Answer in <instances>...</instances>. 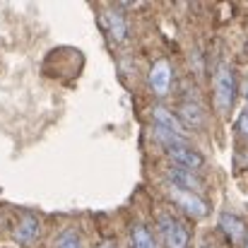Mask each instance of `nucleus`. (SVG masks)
<instances>
[{
	"label": "nucleus",
	"instance_id": "f257e3e1",
	"mask_svg": "<svg viewBox=\"0 0 248 248\" xmlns=\"http://www.w3.org/2000/svg\"><path fill=\"white\" fill-rule=\"evenodd\" d=\"M157 229H159V236H162L164 248H188L190 246L188 227H186L173 212H159Z\"/></svg>",
	"mask_w": 248,
	"mask_h": 248
},
{
	"label": "nucleus",
	"instance_id": "f03ea898",
	"mask_svg": "<svg viewBox=\"0 0 248 248\" xmlns=\"http://www.w3.org/2000/svg\"><path fill=\"white\" fill-rule=\"evenodd\" d=\"M215 99L222 113H229L236 99V78L229 65H219L215 73Z\"/></svg>",
	"mask_w": 248,
	"mask_h": 248
},
{
	"label": "nucleus",
	"instance_id": "7ed1b4c3",
	"mask_svg": "<svg viewBox=\"0 0 248 248\" xmlns=\"http://www.w3.org/2000/svg\"><path fill=\"white\" fill-rule=\"evenodd\" d=\"M166 157L173 162L176 166H181V169H188V171H198L200 166L205 164V157L198 152V150H193L188 142H176V145H166L164 147Z\"/></svg>",
	"mask_w": 248,
	"mask_h": 248
},
{
	"label": "nucleus",
	"instance_id": "20e7f679",
	"mask_svg": "<svg viewBox=\"0 0 248 248\" xmlns=\"http://www.w3.org/2000/svg\"><path fill=\"white\" fill-rule=\"evenodd\" d=\"M101 24H104V29H106V34L113 44H123L128 39V22L118 10H113V7L101 10Z\"/></svg>",
	"mask_w": 248,
	"mask_h": 248
},
{
	"label": "nucleus",
	"instance_id": "39448f33",
	"mask_svg": "<svg viewBox=\"0 0 248 248\" xmlns=\"http://www.w3.org/2000/svg\"><path fill=\"white\" fill-rule=\"evenodd\" d=\"M171 198L176 200V205L190 215V217H205L207 215V202L198 195V193H188V190H178V188H171Z\"/></svg>",
	"mask_w": 248,
	"mask_h": 248
},
{
	"label": "nucleus",
	"instance_id": "423d86ee",
	"mask_svg": "<svg viewBox=\"0 0 248 248\" xmlns=\"http://www.w3.org/2000/svg\"><path fill=\"white\" fill-rule=\"evenodd\" d=\"M39 232H41V224H39L36 215H22L19 222L15 224V229H12V239L19 246H31L39 239Z\"/></svg>",
	"mask_w": 248,
	"mask_h": 248
},
{
	"label": "nucleus",
	"instance_id": "0eeeda50",
	"mask_svg": "<svg viewBox=\"0 0 248 248\" xmlns=\"http://www.w3.org/2000/svg\"><path fill=\"white\" fill-rule=\"evenodd\" d=\"M171 78H173V73H171L169 61H157V63L152 65L147 80H150V87H152V92H155L157 96H166L169 89H171Z\"/></svg>",
	"mask_w": 248,
	"mask_h": 248
},
{
	"label": "nucleus",
	"instance_id": "6e6552de",
	"mask_svg": "<svg viewBox=\"0 0 248 248\" xmlns=\"http://www.w3.org/2000/svg\"><path fill=\"white\" fill-rule=\"evenodd\" d=\"M219 229L227 234V239L232 244H244L248 239V229H246V222L239 217V215H232V212H224L219 217Z\"/></svg>",
	"mask_w": 248,
	"mask_h": 248
},
{
	"label": "nucleus",
	"instance_id": "1a4fd4ad",
	"mask_svg": "<svg viewBox=\"0 0 248 248\" xmlns=\"http://www.w3.org/2000/svg\"><path fill=\"white\" fill-rule=\"evenodd\" d=\"M169 181L173 183V188L178 190H188V193H198L200 195V178L195 176V171H188V169H181V166H171L169 171Z\"/></svg>",
	"mask_w": 248,
	"mask_h": 248
},
{
	"label": "nucleus",
	"instance_id": "9d476101",
	"mask_svg": "<svg viewBox=\"0 0 248 248\" xmlns=\"http://www.w3.org/2000/svg\"><path fill=\"white\" fill-rule=\"evenodd\" d=\"M178 121L183 123V125H188V128H202V123H205V111L200 108V104H195V101H183L181 106H178Z\"/></svg>",
	"mask_w": 248,
	"mask_h": 248
},
{
	"label": "nucleus",
	"instance_id": "9b49d317",
	"mask_svg": "<svg viewBox=\"0 0 248 248\" xmlns=\"http://www.w3.org/2000/svg\"><path fill=\"white\" fill-rule=\"evenodd\" d=\"M152 118H155V125H157V128H164V130H171V133H176V135H183V138H186L183 123H181V121H178V116H176V113H171L169 108H164V106H155V108H152Z\"/></svg>",
	"mask_w": 248,
	"mask_h": 248
},
{
	"label": "nucleus",
	"instance_id": "f8f14e48",
	"mask_svg": "<svg viewBox=\"0 0 248 248\" xmlns=\"http://www.w3.org/2000/svg\"><path fill=\"white\" fill-rule=\"evenodd\" d=\"M130 246L133 248H157V241H155V236H152V232H150L147 224L135 222L130 227Z\"/></svg>",
	"mask_w": 248,
	"mask_h": 248
},
{
	"label": "nucleus",
	"instance_id": "ddd939ff",
	"mask_svg": "<svg viewBox=\"0 0 248 248\" xmlns=\"http://www.w3.org/2000/svg\"><path fill=\"white\" fill-rule=\"evenodd\" d=\"M56 248H82V236H80V229L75 227H68L58 234L56 239Z\"/></svg>",
	"mask_w": 248,
	"mask_h": 248
},
{
	"label": "nucleus",
	"instance_id": "4468645a",
	"mask_svg": "<svg viewBox=\"0 0 248 248\" xmlns=\"http://www.w3.org/2000/svg\"><path fill=\"white\" fill-rule=\"evenodd\" d=\"M236 128H239V133H241L244 138H248V111H244V113H241V118H239Z\"/></svg>",
	"mask_w": 248,
	"mask_h": 248
},
{
	"label": "nucleus",
	"instance_id": "2eb2a0df",
	"mask_svg": "<svg viewBox=\"0 0 248 248\" xmlns=\"http://www.w3.org/2000/svg\"><path fill=\"white\" fill-rule=\"evenodd\" d=\"M96 248H118V246H116V241H111V239H108V241H101Z\"/></svg>",
	"mask_w": 248,
	"mask_h": 248
},
{
	"label": "nucleus",
	"instance_id": "dca6fc26",
	"mask_svg": "<svg viewBox=\"0 0 248 248\" xmlns=\"http://www.w3.org/2000/svg\"><path fill=\"white\" fill-rule=\"evenodd\" d=\"M244 248H248V239H246V241H244Z\"/></svg>",
	"mask_w": 248,
	"mask_h": 248
},
{
	"label": "nucleus",
	"instance_id": "f3484780",
	"mask_svg": "<svg viewBox=\"0 0 248 248\" xmlns=\"http://www.w3.org/2000/svg\"><path fill=\"white\" fill-rule=\"evenodd\" d=\"M246 99H248V89H246Z\"/></svg>",
	"mask_w": 248,
	"mask_h": 248
},
{
	"label": "nucleus",
	"instance_id": "a211bd4d",
	"mask_svg": "<svg viewBox=\"0 0 248 248\" xmlns=\"http://www.w3.org/2000/svg\"><path fill=\"white\" fill-rule=\"evenodd\" d=\"M246 111H248V106H246Z\"/></svg>",
	"mask_w": 248,
	"mask_h": 248
}]
</instances>
